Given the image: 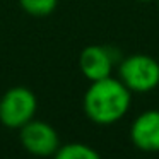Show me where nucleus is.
<instances>
[{"label": "nucleus", "instance_id": "1", "mask_svg": "<svg viewBox=\"0 0 159 159\" xmlns=\"http://www.w3.org/2000/svg\"><path fill=\"white\" fill-rule=\"evenodd\" d=\"M130 89L120 79L104 77L93 80L84 94V111L98 125H111L125 116L130 108Z\"/></svg>", "mask_w": 159, "mask_h": 159}, {"label": "nucleus", "instance_id": "2", "mask_svg": "<svg viewBox=\"0 0 159 159\" xmlns=\"http://www.w3.org/2000/svg\"><path fill=\"white\" fill-rule=\"evenodd\" d=\"M38 110V101L31 89L11 87L0 98V123L7 128H21L31 121Z\"/></svg>", "mask_w": 159, "mask_h": 159}, {"label": "nucleus", "instance_id": "3", "mask_svg": "<svg viewBox=\"0 0 159 159\" xmlns=\"http://www.w3.org/2000/svg\"><path fill=\"white\" fill-rule=\"evenodd\" d=\"M120 80L130 93H149L159 84V62L149 55H132L120 62Z\"/></svg>", "mask_w": 159, "mask_h": 159}, {"label": "nucleus", "instance_id": "4", "mask_svg": "<svg viewBox=\"0 0 159 159\" xmlns=\"http://www.w3.org/2000/svg\"><path fill=\"white\" fill-rule=\"evenodd\" d=\"M19 140L24 151H28L33 156L46 157V156H55L57 149L60 147V139L57 130L50 123L41 120H34L19 128Z\"/></svg>", "mask_w": 159, "mask_h": 159}, {"label": "nucleus", "instance_id": "5", "mask_svg": "<svg viewBox=\"0 0 159 159\" xmlns=\"http://www.w3.org/2000/svg\"><path fill=\"white\" fill-rule=\"evenodd\" d=\"M120 58L116 48L103 45H89L80 52L79 67L87 80H99L110 77L116 60Z\"/></svg>", "mask_w": 159, "mask_h": 159}, {"label": "nucleus", "instance_id": "6", "mask_svg": "<svg viewBox=\"0 0 159 159\" xmlns=\"http://www.w3.org/2000/svg\"><path fill=\"white\" fill-rule=\"evenodd\" d=\"M130 139L134 145L145 152L159 151V111L149 110L140 113L130 127Z\"/></svg>", "mask_w": 159, "mask_h": 159}, {"label": "nucleus", "instance_id": "7", "mask_svg": "<svg viewBox=\"0 0 159 159\" xmlns=\"http://www.w3.org/2000/svg\"><path fill=\"white\" fill-rule=\"evenodd\" d=\"M58 159H98L99 152L94 151L91 145L80 144V142H70V144L60 145L55 152Z\"/></svg>", "mask_w": 159, "mask_h": 159}, {"label": "nucleus", "instance_id": "8", "mask_svg": "<svg viewBox=\"0 0 159 159\" xmlns=\"http://www.w3.org/2000/svg\"><path fill=\"white\" fill-rule=\"evenodd\" d=\"M22 11L34 17L50 16L58 5V0H19Z\"/></svg>", "mask_w": 159, "mask_h": 159}, {"label": "nucleus", "instance_id": "9", "mask_svg": "<svg viewBox=\"0 0 159 159\" xmlns=\"http://www.w3.org/2000/svg\"><path fill=\"white\" fill-rule=\"evenodd\" d=\"M139 2H151V0H139Z\"/></svg>", "mask_w": 159, "mask_h": 159}, {"label": "nucleus", "instance_id": "10", "mask_svg": "<svg viewBox=\"0 0 159 159\" xmlns=\"http://www.w3.org/2000/svg\"><path fill=\"white\" fill-rule=\"evenodd\" d=\"M157 4H159V0H157Z\"/></svg>", "mask_w": 159, "mask_h": 159}]
</instances>
